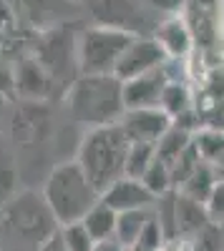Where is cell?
I'll return each mask as SVG.
<instances>
[{
  "label": "cell",
  "instance_id": "6da1fadb",
  "mask_svg": "<svg viewBox=\"0 0 224 251\" xmlns=\"http://www.w3.org/2000/svg\"><path fill=\"white\" fill-rule=\"evenodd\" d=\"M68 113L84 128H104L121 123L126 113L124 83L116 75H78L66 96Z\"/></svg>",
  "mask_w": 224,
  "mask_h": 251
},
{
  "label": "cell",
  "instance_id": "7a4b0ae2",
  "mask_svg": "<svg viewBox=\"0 0 224 251\" xmlns=\"http://www.w3.org/2000/svg\"><path fill=\"white\" fill-rule=\"evenodd\" d=\"M129 149H131V141L121 128V123L104 126V128L86 131V136L78 143L73 161L88 176L96 191L104 194L109 186H113L118 178L126 176Z\"/></svg>",
  "mask_w": 224,
  "mask_h": 251
},
{
  "label": "cell",
  "instance_id": "3957f363",
  "mask_svg": "<svg viewBox=\"0 0 224 251\" xmlns=\"http://www.w3.org/2000/svg\"><path fill=\"white\" fill-rule=\"evenodd\" d=\"M43 199L58 226L76 224L101 201V194L93 188L88 176L81 171L76 161L58 163L48 174L43 186Z\"/></svg>",
  "mask_w": 224,
  "mask_h": 251
},
{
  "label": "cell",
  "instance_id": "277c9868",
  "mask_svg": "<svg viewBox=\"0 0 224 251\" xmlns=\"http://www.w3.org/2000/svg\"><path fill=\"white\" fill-rule=\"evenodd\" d=\"M131 33L91 25L78 33V73L81 75H113L121 55L134 43Z\"/></svg>",
  "mask_w": 224,
  "mask_h": 251
},
{
  "label": "cell",
  "instance_id": "5b68a950",
  "mask_svg": "<svg viewBox=\"0 0 224 251\" xmlns=\"http://www.w3.org/2000/svg\"><path fill=\"white\" fill-rule=\"evenodd\" d=\"M3 221H5V228L15 239H23L26 244H35V249L40 246V241L48 239L58 228L43 194L38 196L30 191L18 194L5 203Z\"/></svg>",
  "mask_w": 224,
  "mask_h": 251
},
{
  "label": "cell",
  "instance_id": "8992f818",
  "mask_svg": "<svg viewBox=\"0 0 224 251\" xmlns=\"http://www.w3.org/2000/svg\"><path fill=\"white\" fill-rule=\"evenodd\" d=\"M35 60L46 68V73L56 80L73 83L78 73V35L68 28H53L43 35L35 48Z\"/></svg>",
  "mask_w": 224,
  "mask_h": 251
},
{
  "label": "cell",
  "instance_id": "52a82bcc",
  "mask_svg": "<svg viewBox=\"0 0 224 251\" xmlns=\"http://www.w3.org/2000/svg\"><path fill=\"white\" fill-rule=\"evenodd\" d=\"M88 8L96 25L116 28V30L141 35V38H149L156 33V25L139 8L136 0H88Z\"/></svg>",
  "mask_w": 224,
  "mask_h": 251
},
{
  "label": "cell",
  "instance_id": "ba28073f",
  "mask_svg": "<svg viewBox=\"0 0 224 251\" xmlns=\"http://www.w3.org/2000/svg\"><path fill=\"white\" fill-rule=\"evenodd\" d=\"M167 63V53L161 50V46L156 43V38L149 35V38H141L136 35L134 43L126 48V53L121 55L118 66H116V78L121 83H126L131 78H139L144 73H151L156 68H164Z\"/></svg>",
  "mask_w": 224,
  "mask_h": 251
},
{
  "label": "cell",
  "instance_id": "9c48e42d",
  "mask_svg": "<svg viewBox=\"0 0 224 251\" xmlns=\"http://www.w3.org/2000/svg\"><path fill=\"white\" fill-rule=\"evenodd\" d=\"M171 83V75L164 68H156L139 78L124 83V106L126 111H144V108H161V96Z\"/></svg>",
  "mask_w": 224,
  "mask_h": 251
},
{
  "label": "cell",
  "instance_id": "30bf717a",
  "mask_svg": "<svg viewBox=\"0 0 224 251\" xmlns=\"http://www.w3.org/2000/svg\"><path fill=\"white\" fill-rule=\"evenodd\" d=\"M174 121L161 108H144V111H126L121 118V128L131 143H159Z\"/></svg>",
  "mask_w": 224,
  "mask_h": 251
},
{
  "label": "cell",
  "instance_id": "8fae6325",
  "mask_svg": "<svg viewBox=\"0 0 224 251\" xmlns=\"http://www.w3.org/2000/svg\"><path fill=\"white\" fill-rule=\"evenodd\" d=\"M113 211L124 214V211H144V208H151L156 203V196L149 191V188L141 183L139 178H118L113 186H109L104 194H101Z\"/></svg>",
  "mask_w": 224,
  "mask_h": 251
},
{
  "label": "cell",
  "instance_id": "7c38bea8",
  "mask_svg": "<svg viewBox=\"0 0 224 251\" xmlns=\"http://www.w3.org/2000/svg\"><path fill=\"white\" fill-rule=\"evenodd\" d=\"M53 93V78L46 73L35 58H26L15 63V96L23 100H46Z\"/></svg>",
  "mask_w": 224,
  "mask_h": 251
},
{
  "label": "cell",
  "instance_id": "4fadbf2b",
  "mask_svg": "<svg viewBox=\"0 0 224 251\" xmlns=\"http://www.w3.org/2000/svg\"><path fill=\"white\" fill-rule=\"evenodd\" d=\"M212 224V216L207 211V203L194 201L184 194L176 191V226L181 239H194L201 228H207Z\"/></svg>",
  "mask_w": 224,
  "mask_h": 251
},
{
  "label": "cell",
  "instance_id": "5bb4252c",
  "mask_svg": "<svg viewBox=\"0 0 224 251\" xmlns=\"http://www.w3.org/2000/svg\"><path fill=\"white\" fill-rule=\"evenodd\" d=\"M154 38L161 46V50L167 53V58H184L192 48V33L184 25V20L179 18H169L161 25H156Z\"/></svg>",
  "mask_w": 224,
  "mask_h": 251
},
{
  "label": "cell",
  "instance_id": "9a60e30c",
  "mask_svg": "<svg viewBox=\"0 0 224 251\" xmlns=\"http://www.w3.org/2000/svg\"><path fill=\"white\" fill-rule=\"evenodd\" d=\"M81 224L86 226V231L93 236L96 244L101 241H113L116 236V224H118V211H113V208L101 199L91 211L81 219Z\"/></svg>",
  "mask_w": 224,
  "mask_h": 251
},
{
  "label": "cell",
  "instance_id": "2e32d148",
  "mask_svg": "<svg viewBox=\"0 0 224 251\" xmlns=\"http://www.w3.org/2000/svg\"><path fill=\"white\" fill-rule=\"evenodd\" d=\"M192 138H194L192 131H187V128H181V126L174 123L171 128L161 136V141L156 143V158L164 161L167 166L176 163L181 156L192 149Z\"/></svg>",
  "mask_w": 224,
  "mask_h": 251
},
{
  "label": "cell",
  "instance_id": "e0dca14e",
  "mask_svg": "<svg viewBox=\"0 0 224 251\" xmlns=\"http://www.w3.org/2000/svg\"><path fill=\"white\" fill-rule=\"evenodd\" d=\"M151 219V211L149 208H144V211H124V214H118V224H116V236L113 241L118 246H136L141 231H144V226L149 224Z\"/></svg>",
  "mask_w": 224,
  "mask_h": 251
},
{
  "label": "cell",
  "instance_id": "ac0fdd59",
  "mask_svg": "<svg viewBox=\"0 0 224 251\" xmlns=\"http://www.w3.org/2000/svg\"><path fill=\"white\" fill-rule=\"evenodd\" d=\"M217 181H219V176H217V171H214V166H212V163H201L199 169L189 176V181L179 188V194H184V196H189V199H194V201L207 203V199H209V194L214 191Z\"/></svg>",
  "mask_w": 224,
  "mask_h": 251
},
{
  "label": "cell",
  "instance_id": "d6986e66",
  "mask_svg": "<svg viewBox=\"0 0 224 251\" xmlns=\"http://www.w3.org/2000/svg\"><path fill=\"white\" fill-rule=\"evenodd\" d=\"M192 143H194L199 158L204 161V163L217 166V163L224 158V131H219V128H201V131H194Z\"/></svg>",
  "mask_w": 224,
  "mask_h": 251
},
{
  "label": "cell",
  "instance_id": "ffe728a7",
  "mask_svg": "<svg viewBox=\"0 0 224 251\" xmlns=\"http://www.w3.org/2000/svg\"><path fill=\"white\" fill-rule=\"evenodd\" d=\"M192 108V98H189V91L184 83H179V80H171L164 96H161V111H164L171 121L181 118V116H187Z\"/></svg>",
  "mask_w": 224,
  "mask_h": 251
},
{
  "label": "cell",
  "instance_id": "44dd1931",
  "mask_svg": "<svg viewBox=\"0 0 224 251\" xmlns=\"http://www.w3.org/2000/svg\"><path fill=\"white\" fill-rule=\"evenodd\" d=\"M156 161V146L154 143H131L126 156V176L139 178L149 171V166Z\"/></svg>",
  "mask_w": 224,
  "mask_h": 251
},
{
  "label": "cell",
  "instance_id": "7402d4cb",
  "mask_svg": "<svg viewBox=\"0 0 224 251\" xmlns=\"http://www.w3.org/2000/svg\"><path fill=\"white\" fill-rule=\"evenodd\" d=\"M141 183H144L149 191L156 196V199H161L164 194H169L171 188H174V181H171V169L164 163V161H154L151 166H149V171L141 176Z\"/></svg>",
  "mask_w": 224,
  "mask_h": 251
},
{
  "label": "cell",
  "instance_id": "603a6c76",
  "mask_svg": "<svg viewBox=\"0 0 224 251\" xmlns=\"http://www.w3.org/2000/svg\"><path fill=\"white\" fill-rule=\"evenodd\" d=\"M60 236H63L68 251H93V249H96L93 236L86 231V226L81 224V221L60 226Z\"/></svg>",
  "mask_w": 224,
  "mask_h": 251
},
{
  "label": "cell",
  "instance_id": "cb8c5ba5",
  "mask_svg": "<svg viewBox=\"0 0 224 251\" xmlns=\"http://www.w3.org/2000/svg\"><path fill=\"white\" fill-rule=\"evenodd\" d=\"M192 249L194 251H224V231L217 221H212L207 228L192 239Z\"/></svg>",
  "mask_w": 224,
  "mask_h": 251
},
{
  "label": "cell",
  "instance_id": "d4e9b609",
  "mask_svg": "<svg viewBox=\"0 0 224 251\" xmlns=\"http://www.w3.org/2000/svg\"><path fill=\"white\" fill-rule=\"evenodd\" d=\"M167 241H169V239H167V234H164V228L159 226L156 216L151 214V219H149V224L144 226V231H141L136 246H139L141 251H161V246H164Z\"/></svg>",
  "mask_w": 224,
  "mask_h": 251
},
{
  "label": "cell",
  "instance_id": "484cf974",
  "mask_svg": "<svg viewBox=\"0 0 224 251\" xmlns=\"http://www.w3.org/2000/svg\"><path fill=\"white\" fill-rule=\"evenodd\" d=\"M10 96H15V66L0 50V98H10Z\"/></svg>",
  "mask_w": 224,
  "mask_h": 251
},
{
  "label": "cell",
  "instance_id": "4316f807",
  "mask_svg": "<svg viewBox=\"0 0 224 251\" xmlns=\"http://www.w3.org/2000/svg\"><path fill=\"white\" fill-rule=\"evenodd\" d=\"M207 211L212 216V221H222L224 219V181H217L214 191L207 199Z\"/></svg>",
  "mask_w": 224,
  "mask_h": 251
},
{
  "label": "cell",
  "instance_id": "83f0119b",
  "mask_svg": "<svg viewBox=\"0 0 224 251\" xmlns=\"http://www.w3.org/2000/svg\"><path fill=\"white\" fill-rule=\"evenodd\" d=\"M35 251H68V246H66L63 236H60V226L56 228V231H53L48 239L40 241V246H38Z\"/></svg>",
  "mask_w": 224,
  "mask_h": 251
},
{
  "label": "cell",
  "instance_id": "f1b7e54d",
  "mask_svg": "<svg viewBox=\"0 0 224 251\" xmlns=\"http://www.w3.org/2000/svg\"><path fill=\"white\" fill-rule=\"evenodd\" d=\"M146 3L161 13H176L181 8V0H146Z\"/></svg>",
  "mask_w": 224,
  "mask_h": 251
},
{
  "label": "cell",
  "instance_id": "f546056e",
  "mask_svg": "<svg viewBox=\"0 0 224 251\" xmlns=\"http://www.w3.org/2000/svg\"><path fill=\"white\" fill-rule=\"evenodd\" d=\"M161 251H194L192 249V241L189 239H169L164 246H161Z\"/></svg>",
  "mask_w": 224,
  "mask_h": 251
},
{
  "label": "cell",
  "instance_id": "4dcf8cb0",
  "mask_svg": "<svg viewBox=\"0 0 224 251\" xmlns=\"http://www.w3.org/2000/svg\"><path fill=\"white\" fill-rule=\"evenodd\" d=\"M93 251H124V246H118L116 241H101V244H96Z\"/></svg>",
  "mask_w": 224,
  "mask_h": 251
},
{
  "label": "cell",
  "instance_id": "1f68e13d",
  "mask_svg": "<svg viewBox=\"0 0 224 251\" xmlns=\"http://www.w3.org/2000/svg\"><path fill=\"white\" fill-rule=\"evenodd\" d=\"M214 171H217V176H219V181H224V158L214 166Z\"/></svg>",
  "mask_w": 224,
  "mask_h": 251
},
{
  "label": "cell",
  "instance_id": "d6a6232c",
  "mask_svg": "<svg viewBox=\"0 0 224 251\" xmlns=\"http://www.w3.org/2000/svg\"><path fill=\"white\" fill-rule=\"evenodd\" d=\"M124 251H141L139 246H129V249H124Z\"/></svg>",
  "mask_w": 224,
  "mask_h": 251
},
{
  "label": "cell",
  "instance_id": "836d02e7",
  "mask_svg": "<svg viewBox=\"0 0 224 251\" xmlns=\"http://www.w3.org/2000/svg\"><path fill=\"white\" fill-rule=\"evenodd\" d=\"M217 224H219V226H222V231H224V219H222V221H217Z\"/></svg>",
  "mask_w": 224,
  "mask_h": 251
},
{
  "label": "cell",
  "instance_id": "e575fe53",
  "mask_svg": "<svg viewBox=\"0 0 224 251\" xmlns=\"http://www.w3.org/2000/svg\"><path fill=\"white\" fill-rule=\"evenodd\" d=\"M68 3H81V0H68Z\"/></svg>",
  "mask_w": 224,
  "mask_h": 251
}]
</instances>
